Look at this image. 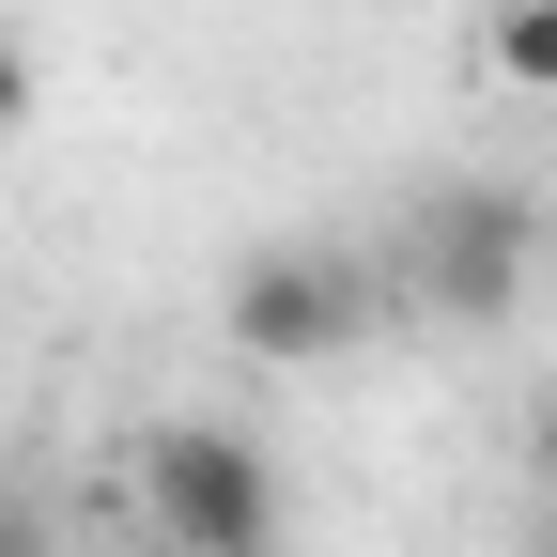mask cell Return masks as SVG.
Returning <instances> with one entry per match:
<instances>
[{"label":"cell","mask_w":557,"mask_h":557,"mask_svg":"<svg viewBox=\"0 0 557 557\" xmlns=\"http://www.w3.org/2000/svg\"><path fill=\"white\" fill-rule=\"evenodd\" d=\"M124 496H139V527L171 557H278L295 542V480H278V449L233 434V418H156V434L124 449Z\"/></svg>","instance_id":"1"},{"label":"cell","mask_w":557,"mask_h":557,"mask_svg":"<svg viewBox=\"0 0 557 557\" xmlns=\"http://www.w3.org/2000/svg\"><path fill=\"white\" fill-rule=\"evenodd\" d=\"M542 248H557V218L527 186H434L418 218L387 233V295L403 310H434V325H511L527 310V278H542Z\"/></svg>","instance_id":"2"},{"label":"cell","mask_w":557,"mask_h":557,"mask_svg":"<svg viewBox=\"0 0 557 557\" xmlns=\"http://www.w3.org/2000/svg\"><path fill=\"white\" fill-rule=\"evenodd\" d=\"M372 295H387V263H357L341 233H278V248L233 263L218 325H233V357H263V372H325V357L372 341Z\"/></svg>","instance_id":"3"},{"label":"cell","mask_w":557,"mask_h":557,"mask_svg":"<svg viewBox=\"0 0 557 557\" xmlns=\"http://www.w3.org/2000/svg\"><path fill=\"white\" fill-rule=\"evenodd\" d=\"M480 78L557 94V0H496V16H480Z\"/></svg>","instance_id":"4"},{"label":"cell","mask_w":557,"mask_h":557,"mask_svg":"<svg viewBox=\"0 0 557 557\" xmlns=\"http://www.w3.org/2000/svg\"><path fill=\"white\" fill-rule=\"evenodd\" d=\"M0 139H32V47L0 32Z\"/></svg>","instance_id":"5"},{"label":"cell","mask_w":557,"mask_h":557,"mask_svg":"<svg viewBox=\"0 0 557 557\" xmlns=\"http://www.w3.org/2000/svg\"><path fill=\"white\" fill-rule=\"evenodd\" d=\"M527 480L557 496V387H542V418H527Z\"/></svg>","instance_id":"6"},{"label":"cell","mask_w":557,"mask_h":557,"mask_svg":"<svg viewBox=\"0 0 557 557\" xmlns=\"http://www.w3.org/2000/svg\"><path fill=\"white\" fill-rule=\"evenodd\" d=\"M0 557H47V527H32V511H0Z\"/></svg>","instance_id":"7"}]
</instances>
